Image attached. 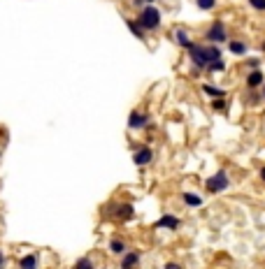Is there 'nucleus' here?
<instances>
[{
  "mask_svg": "<svg viewBox=\"0 0 265 269\" xmlns=\"http://www.w3.org/2000/svg\"><path fill=\"white\" fill-rule=\"evenodd\" d=\"M0 158H3V146H0Z\"/></svg>",
  "mask_w": 265,
  "mask_h": 269,
  "instance_id": "33",
  "label": "nucleus"
},
{
  "mask_svg": "<svg viewBox=\"0 0 265 269\" xmlns=\"http://www.w3.org/2000/svg\"><path fill=\"white\" fill-rule=\"evenodd\" d=\"M151 123V114L142 109H133L128 114V128L130 130H147Z\"/></svg>",
  "mask_w": 265,
  "mask_h": 269,
  "instance_id": "6",
  "label": "nucleus"
},
{
  "mask_svg": "<svg viewBox=\"0 0 265 269\" xmlns=\"http://www.w3.org/2000/svg\"><path fill=\"white\" fill-rule=\"evenodd\" d=\"M112 218L119 220V223H128V220H133L135 218V207H133V202H114Z\"/></svg>",
  "mask_w": 265,
  "mask_h": 269,
  "instance_id": "5",
  "label": "nucleus"
},
{
  "mask_svg": "<svg viewBox=\"0 0 265 269\" xmlns=\"http://www.w3.org/2000/svg\"><path fill=\"white\" fill-rule=\"evenodd\" d=\"M179 197H181V202H184L189 209H200V207H202V195L193 193V190H184Z\"/></svg>",
  "mask_w": 265,
  "mask_h": 269,
  "instance_id": "14",
  "label": "nucleus"
},
{
  "mask_svg": "<svg viewBox=\"0 0 265 269\" xmlns=\"http://www.w3.org/2000/svg\"><path fill=\"white\" fill-rule=\"evenodd\" d=\"M186 56H189V65L195 70V75L207 70V54H205V44L202 42H193L186 49Z\"/></svg>",
  "mask_w": 265,
  "mask_h": 269,
  "instance_id": "3",
  "label": "nucleus"
},
{
  "mask_svg": "<svg viewBox=\"0 0 265 269\" xmlns=\"http://www.w3.org/2000/svg\"><path fill=\"white\" fill-rule=\"evenodd\" d=\"M147 3H149V5H156V0H147Z\"/></svg>",
  "mask_w": 265,
  "mask_h": 269,
  "instance_id": "32",
  "label": "nucleus"
},
{
  "mask_svg": "<svg viewBox=\"0 0 265 269\" xmlns=\"http://www.w3.org/2000/svg\"><path fill=\"white\" fill-rule=\"evenodd\" d=\"M216 5H219V0H195V7L200 12H212L216 10Z\"/></svg>",
  "mask_w": 265,
  "mask_h": 269,
  "instance_id": "22",
  "label": "nucleus"
},
{
  "mask_svg": "<svg viewBox=\"0 0 265 269\" xmlns=\"http://www.w3.org/2000/svg\"><path fill=\"white\" fill-rule=\"evenodd\" d=\"M172 42H175L179 49H184V51L193 44V40H191V35H189V30H186V28H175V30H172Z\"/></svg>",
  "mask_w": 265,
  "mask_h": 269,
  "instance_id": "11",
  "label": "nucleus"
},
{
  "mask_svg": "<svg viewBox=\"0 0 265 269\" xmlns=\"http://www.w3.org/2000/svg\"><path fill=\"white\" fill-rule=\"evenodd\" d=\"M200 91H202V93H205L210 100H214V98H228V91L219 88V86H214V84H202Z\"/></svg>",
  "mask_w": 265,
  "mask_h": 269,
  "instance_id": "17",
  "label": "nucleus"
},
{
  "mask_svg": "<svg viewBox=\"0 0 265 269\" xmlns=\"http://www.w3.org/2000/svg\"><path fill=\"white\" fill-rule=\"evenodd\" d=\"M181 228V218L175 214H163L154 223V230H168V232H177Z\"/></svg>",
  "mask_w": 265,
  "mask_h": 269,
  "instance_id": "8",
  "label": "nucleus"
},
{
  "mask_svg": "<svg viewBox=\"0 0 265 269\" xmlns=\"http://www.w3.org/2000/svg\"><path fill=\"white\" fill-rule=\"evenodd\" d=\"M163 269H184L179 262H175V260H168V262L163 264Z\"/></svg>",
  "mask_w": 265,
  "mask_h": 269,
  "instance_id": "27",
  "label": "nucleus"
},
{
  "mask_svg": "<svg viewBox=\"0 0 265 269\" xmlns=\"http://www.w3.org/2000/svg\"><path fill=\"white\" fill-rule=\"evenodd\" d=\"M258 179L265 184V165H263V167H260V170H258Z\"/></svg>",
  "mask_w": 265,
  "mask_h": 269,
  "instance_id": "29",
  "label": "nucleus"
},
{
  "mask_svg": "<svg viewBox=\"0 0 265 269\" xmlns=\"http://www.w3.org/2000/svg\"><path fill=\"white\" fill-rule=\"evenodd\" d=\"M16 267L19 269H40V258H37V253H26L16 260Z\"/></svg>",
  "mask_w": 265,
  "mask_h": 269,
  "instance_id": "15",
  "label": "nucleus"
},
{
  "mask_svg": "<svg viewBox=\"0 0 265 269\" xmlns=\"http://www.w3.org/2000/svg\"><path fill=\"white\" fill-rule=\"evenodd\" d=\"M230 188V176L226 170H216L212 176L205 179V190L207 195H221Z\"/></svg>",
  "mask_w": 265,
  "mask_h": 269,
  "instance_id": "4",
  "label": "nucleus"
},
{
  "mask_svg": "<svg viewBox=\"0 0 265 269\" xmlns=\"http://www.w3.org/2000/svg\"><path fill=\"white\" fill-rule=\"evenodd\" d=\"M210 105H212V109H214V111L226 114V111H228V98H214Z\"/></svg>",
  "mask_w": 265,
  "mask_h": 269,
  "instance_id": "21",
  "label": "nucleus"
},
{
  "mask_svg": "<svg viewBox=\"0 0 265 269\" xmlns=\"http://www.w3.org/2000/svg\"><path fill=\"white\" fill-rule=\"evenodd\" d=\"M156 160V153L151 146H137L135 151H133V163L137 165V167H147V165H151Z\"/></svg>",
  "mask_w": 265,
  "mask_h": 269,
  "instance_id": "7",
  "label": "nucleus"
},
{
  "mask_svg": "<svg viewBox=\"0 0 265 269\" xmlns=\"http://www.w3.org/2000/svg\"><path fill=\"white\" fill-rule=\"evenodd\" d=\"M226 60H214V63H210L207 65V70L205 72H210V75H216V72H226Z\"/></svg>",
  "mask_w": 265,
  "mask_h": 269,
  "instance_id": "23",
  "label": "nucleus"
},
{
  "mask_svg": "<svg viewBox=\"0 0 265 269\" xmlns=\"http://www.w3.org/2000/svg\"><path fill=\"white\" fill-rule=\"evenodd\" d=\"M140 262H142L140 251H128V253L121 255L119 269H140Z\"/></svg>",
  "mask_w": 265,
  "mask_h": 269,
  "instance_id": "10",
  "label": "nucleus"
},
{
  "mask_svg": "<svg viewBox=\"0 0 265 269\" xmlns=\"http://www.w3.org/2000/svg\"><path fill=\"white\" fill-rule=\"evenodd\" d=\"M205 54H207V65L214 60H223V51L219 44H205Z\"/></svg>",
  "mask_w": 265,
  "mask_h": 269,
  "instance_id": "18",
  "label": "nucleus"
},
{
  "mask_svg": "<svg viewBox=\"0 0 265 269\" xmlns=\"http://www.w3.org/2000/svg\"><path fill=\"white\" fill-rule=\"evenodd\" d=\"M265 84V72H263V68L260 70H249L244 75V88H249V91H260V86Z\"/></svg>",
  "mask_w": 265,
  "mask_h": 269,
  "instance_id": "9",
  "label": "nucleus"
},
{
  "mask_svg": "<svg viewBox=\"0 0 265 269\" xmlns=\"http://www.w3.org/2000/svg\"><path fill=\"white\" fill-rule=\"evenodd\" d=\"M135 19L140 21V26L147 30V35H149V33H158V30L163 28V14H160V10L156 5L142 7Z\"/></svg>",
  "mask_w": 265,
  "mask_h": 269,
  "instance_id": "1",
  "label": "nucleus"
},
{
  "mask_svg": "<svg viewBox=\"0 0 265 269\" xmlns=\"http://www.w3.org/2000/svg\"><path fill=\"white\" fill-rule=\"evenodd\" d=\"M260 49H263V51H265V40H263V42H260Z\"/></svg>",
  "mask_w": 265,
  "mask_h": 269,
  "instance_id": "31",
  "label": "nucleus"
},
{
  "mask_svg": "<svg viewBox=\"0 0 265 269\" xmlns=\"http://www.w3.org/2000/svg\"><path fill=\"white\" fill-rule=\"evenodd\" d=\"M124 24H126V28H128L130 33H133V37H137L140 42H145V40H147V30L142 28L140 21H137V19H133V16H126Z\"/></svg>",
  "mask_w": 265,
  "mask_h": 269,
  "instance_id": "13",
  "label": "nucleus"
},
{
  "mask_svg": "<svg viewBox=\"0 0 265 269\" xmlns=\"http://www.w3.org/2000/svg\"><path fill=\"white\" fill-rule=\"evenodd\" d=\"M242 68H247V72L249 70H260V68H263V60L256 58V56H249V58L242 60Z\"/></svg>",
  "mask_w": 265,
  "mask_h": 269,
  "instance_id": "20",
  "label": "nucleus"
},
{
  "mask_svg": "<svg viewBox=\"0 0 265 269\" xmlns=\"http://www.w3.org/2000/svg\"><path fill=\"white\" fill-rule=\"evenodd\" d=\"M72 269H95V264H93V260L84 255V258H79L75 264H72Z\"/></svg>",
  "mask_w": 265,
  "mask_h": 269,
  "instance_id": "24",
  "label": "nucleus"
},
{
  "mask_svg": "<svg viewBox=\"0 0 265 269\" xmlns=\"http://www.w3.org/2000/svg\"><path fill=\"white\" fill-rule=\"evenodd\" d=\"M260 95H263V102H265V84L260 86Z\"/></svg>",
  "mask_w": 265,
  "mask_h": 269,
  "instance_id": "30",
  "label": "nucleus"
},
{
  "mask_svg": "<svg viewBox=\"0 0 265 269\" xmlns=\"http://www.w3.org/2000/svg\"><path fill=\"white\" fill-rule=\"evenodd\" d=\"M7 267V255L0 251V269H5Z\"/></svg>",
  "mask_w": 265,
  "mask_h": 269,
  "instance_id": "28",
  "label": "nucleus"
},
{
  "mask_svg": "<svg viewBox=\"0 0 265 269\" xmlns=\"http://www.w3.org/2000/svg\"><path fill=\"white\" fill-rule=\"evenodd\" d=\"M202 40H205V44H228V28H226V24L221 19L212 21L210 26H207V30L202 33Z\"/></svg>",
  "mask_w": 265,
  "mask_h": 269,
  "instance_id": "2",
  "label": "nucleus"
},
{
  "mask_svg": "<svg viewBox=\"0 0 265 269\" xmlns=\"http://www.w3.org/2000/svg\"><path fill=\"white\" fill-rule=\"evenodd\" d=\"M228 51L233 56H237V58H247V54H249V42L244 40H228Z\"/></svg>",
  "mask_w": 265,
  "mask_h": 269,
  "instance_id": "12",
  "label": "nucleus"
},
{
  "mask_svg": "<svg viewBox=\"0 0 265 269\" xmlns=\"http://www.w3.org/2000/svg\"><path fill=\"white\" fill-rule=\"evenodd\" d=\"M260 102H263V95H260V91H249V88H247V93H244V105L256 107V105H260Z\"/></svg>",
  "mask_w": 265,
  "mask_h": 269,
  "instance_id": "19",
  "label": "nucleus"
},
{
  "mask_svg": "<svg viewBox=\"0 0 265 269\" xmlns=\"http://www.w3.org/2000/svg\"><path fill=\"white\" fill-rule=\"evenodd\" d=\"M107 249H110L112 255H124V253H128L130 251V246H128V241L121 239V237H112L110 244H107Z\"/></svg>",
  "mask_w": 265,
  "mask_h": 269,
  "instance_id": "16",
  "label": "nucleus"
},
{
  "mask_svg": "<svg viewBox=\"0 0 265 269\" xmlns=\"http://www.w3.org/2000/svg\"><path fill=\"white\" fill-rule=\"evenodd\" d=\"M247 3H249L251 10H256V12H265V0H247Z\"/></svg>",
  "mask_w": 265,
  "mask_h": 269,
  "instance_id": "25",
  "label": "nucleus"
},
{
  "mask_svg": "<svg viewBox=\"0 0 265 269\" xmlns=\"http://www.w3.org/2000/svg\"><path fill=\"white\" fill-rule=\"evenodd\" d=\"M130 5H133V10H137V12H140L142 7H147L149 3H147V0H130Z\"/></svg>",
  "mask_w": 265,
  "mask_h": 269,
  "instance_id": "26",
  "label": "nucleus"
}]
</instances>
